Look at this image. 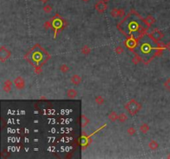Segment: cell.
I'll use <instances>...</instances> for the list:
<instances>
[{"instance_id":"2e32d148","label":"cell","mask_w":170,"mask_h":159,"mask_svg":"<svg viewBox=\"0 0 170 159\" xmlns=\"http://www.w3.org/2000/svg\"><path fill=\"white\" fill-rule=\"evenodd\" d=\"M149 129H150L149 125L146 123H144L139 126V131L144 134H146L149 131Z\"/></svg>"},{"instance_id":"d6986e66","label":"cell","mask_w":170,"mask_h":159,"mask_svg":"<svg viewBox=\"0 0 170 159\" xmlns=\"http://www.w3.org/2000/svg\"><path fill=\"white\" fill-rule=\"evenodd\" d=\"M59 70H60V71H61V73L66 74V73L69 72L70 68H69V66L66 65V64H61L60 66H59Z\"/></svg>"},{"instance_id":"3957f363","label":"cell","mask_w":170,"mask_h":159,"mask_svg":"<svg viewBox=\"0 0 170 159\" xmlns=\"http://www.w3.org/2000/svg\"><path fill=\"white\" fill-rule=\"evenodd\" d=\"M24 58L34 67H42L50 60L51 56L42 46L39 44H35L26 53Z\"/></svg>"},{"instance_id":"ac0fdd59","label":"cell","mask_w":170,"mask_h":159,"mask_svg":"<svg viewBox=\"0 0 170 159\" xmlns=\"http://www.w3.org/2000/svg\"><path fill=\"white\" fill-rule=\"evenodd\" d=\"M90 123L89 119L85 115V114H82L81 115V120H80V124H81V128H85L86 127V125H88V124Z\"/></svg>"},{"instance_id":"5b68a950","label":"cell","mask_w":170,"mask_h":159,"mask_svg":"<svg viewBox=\"0 0 170 159\" xmlns=\"http://www.w3.org/2000/svg\"><path fill=\"white\" fill-rule=\"evenodd\" d=\"M142 109V105L139 103L136 99H132L128 101L124 105V109L130 114L131 116H135Z\"/></svg>"},{"instance_id":"8fae6325","label":"cell","mask_w":170,"mask_h":159,"mask_svg":"<svg viewBox=\"0 0 170 159\" xmlns=\"http://www.w3.org/2000/svg\"><path fill=\"white\" fill-rule=\"evenodd\" d=\"M12 86H13V82L10 80H6L3 83V90H4L5 93H9L12 90Z\"/></svg>"},{"instance_id":"d6a6232c","label":"cell","mask_w":170,"mask_h":159,"mask_svg":"<svg viewBox=\"0 0 170 159\" xmlns=\"http://www.w3.org/2000/svg\"><path fill=\"white\" fill-rule=\"evenodd\" d=\"M40 1L42 2V3H47V2L49 1V0H40Z\"/></svg>"},{"instance_id":"6da1fadb","label":"cell","mask_w":170,"mask_h":159,"mask_svg":"<svg viewBox=\"0 0 170 159\" xmlns=\"http://www.w3.org/2000/svg\"><path fill=\"white\" fill-rule=\"evenodd\" d=\"M117 28L127 38H134L137 40L147 34L149 29L145 19L133 9L117 24Z\"/></svg>"},{"instance_id":"9c48e42d","label":"cell","mask_w":170,"mask_h":159,"mask_svg":"<svg viewBox=\"0 0 170 159\" xmlns=\"http://www.w3.org/2000/svg\"><path fill=\"white\" fill-rule=\"evenodd\" d=\"M13 84L17 90H23V89L25 88V86H26L25 80L22 76L16 77L13 80Z\"/></svg>"},{"instance_id":"ba28073f","label":"cell","mask_w":170,"mask_h":159,"mask_svg":"<svg viewBox=\"0 0 170 159\" xmlns=\"http://www.w3.org/2000/svg\"><path fill=\"white\" fill-rule=\"evenodd\" d=\"M95 8L99 13H104L106 9L108 8V5H107L106 2L103 1V0H100L95 4Z\"/></svg>"},{"instance_id":"30bf717a","label":"cell","mask_w":170,"mask_h":159,"mask_svg":"<svg viewBox=\"0 0 170 159\" xmlns=\"http://www.w3.org/2000/svg\"><path fill=\"white\" fill-rule=\"evenodd\" d=\"M149 35L151 36V38L156 41V42H159V41L164 38V33L160 30H158V28H155L154 30H153L150 32Z\"/></svg>"},{"instance_id":"7c38bea8","label":"cell","mask_w":170,"mask_h":159,"mask_svg":"<svg viewBox=\"0 0 170 159\" xmlns=\"http://www.w3.org/2000/svg\"><path fill=\"white\" fill-rule=\"evenodd\" d=\"M81 81H82V78H81L79 75H77V74H75V75H73L71 77V84L75 85V86L80 85L81 83Z\"/></svg>"},{"instance_id":"d590c367","label":"cell","mask_w":170,"mask_h":159,"mask_svg":"<svg viewBox=\"0 0 170 159\" xmlns=\"http://www.w3.org/2000/svg\"><path fill=\"white\" fill-rule=\"evenodd\" d=\"M167 158H170V153H169V154L168 155V156H167Z\"/></svg>"},{"instance_id":"52a82bcc","label":"cell","mask_w":170,"mask_h":159,"mask_svg":"<svg viewBox=\"0 0 170 159\" xmlns=\"http://www.w3.org/2000/svg\"><path fill=\"white\" fill-rule=\"evenodd\" d=\"M138 41L139 40L135 39L134 38H128L127 40H125L124 45L126 46V47L128 48L129 50L134 51L135 49V47H136V46H137Z\"/></svg>"},{"instance_id":"7a4b0ae2","label":"cell","mask_w":170,"mask_h":159,"mask_svg":"<svg viewBox=\"0 0 170 159\" xmlns=\"http://www.w3.org/2000/svg\"><path fill=\"white\" fill-rule=\"evenodd\" d=\"M159 45L160 43L154 40L149 34H145L138 41L134 53L139 56L142 61L147 64L157 57L156 53Z\"/></svg>"},{"instance_id":"e0dca14e","label":"cell","mask_w":170,"mask_h":159,"mask_svg":"<svg viewBox=\"0 0 170 159\" xmlns=\"http://www.w3.org/2000/svg\"><path fill=\"white\" fill-rule=\"evenodd\" d=\"M118 118H119V115L117 114V113L115 111H112L108 115V119L110 122H115L118 120Z\"/></svg>"},{"instance_id":"484cf974","label":"cell","mask_w":170,"mask_h":159,"mask_svg":"<svg viewBox=\"0 0 170 159\" xmlns=\"http://www.w3.org/2000/svg\"><path fill=\"white\" fill-rule=\"evenodd\" d=\"M110 16L112 17H118V8H113L110 10Z\"/></svg>"},{"instance_id":"4dcf8cb0","label":"cell","mask_w":170,"mask_h":159,"mask_svg":"<svg viewBox=\"0 0 170 159\" xmlns=\"http://www.w3.org/2000/svg\"><path fill=\"white\" fill-rule=\"evenodd\" d=\"M34 71L38 75L42 73V69H41V67H34Z\"/></svg>"},{"instance_id":"9a60e30c","label":"cell","mask_w":170,"mask_h":159,"mask_svg":"<svg viewBox=\"0 0 170 159\" xmlns=\"http://www.w3.org/2000/svg\"><path fill=\"white\" fill-rule=\"evenodd\" d=\"M148 147H149V149L154 151V150H157L158 147H159V143H158L156 140H151L149 143V144H148Z\"/></svg>"},{"instance_id":"277c9868","label":"cell","mask_w":170,"mask_h":159,"mask_svg":"<svg viewBox=\"0 0 170 159\" xmlns=\"http://www.w3.org/2000/svg\"><path fill=\"white\" fill-rule=\"evenodd\" d=\"M51 25H52V28L54 30L55 35H54V38H57V32H61L64 29V27H66V21L61 17V16H60V14L57 13L51 19Z\"/></svg>"},{"instance_id":"836d02e7","label":"cell","mask_w":170,"mask_h":159,"mask_svg":"<svg viewBox=\"0 0 170 159\" xmlns=\"http://www.w3.org/2000/svg\"><path fill=\"white\" fill-rule=\"evenodd\" d=\"M81 1H83L84 3H89L90 0H81Z\"/></svg>"},{"instance_id":"1f68e13d","label":"cell","mask_w":170,"mask_h":159,"mask_svg":"<svg viewBox=\"0 0 170 159\" xmlns=\"http://www.w3.org/2000/svg\"><path fill=\"white\" fill-rule=\"evenodd\" d=\"M166 46H167V49H168V50L170 51V42H168V43Z\"/></svg>"},{"instance_id":"f1b7e54d","label":"cell","mask_w":170,"mask_h":159,"mask_svg":"<svg viewBox=\"0 0 170 159\" xmlns=\"http://www.w3.org/2000/svg\"><path fill=\"white\" fill-rule=\"evenodd\" d=\"M125 16V11L123 8L118 9V17H123Z\"/></svg>"},{"instance_id":"44dd1931","label":"cell","mask_w":170,"mask_h":159,"mask_svg":"<svg viewBox=\"0 0 170 159\" xmlns=\"http://www.w3.org/2000/svg\"><path fill=\"white\" fill-rule=\"evenodd\" d=\"M128 120V116L124 113L120 114L119 118H118V121H120V123H125Z\"/></svg>"},{"instance_id":"4316f807","label":"cell","mask_w":170,"mask_h":159,"mask_svg":"<svg viewBox=\"0 0 170 159\" xmlns=\"http://www.w3.org/2000/svg\"><path fill=\"white\" fill-rule=\"evenodd\" d=\"M164 86L165 87L166 90H168L170 92V77L166 80V81L164 83Z\"/></svg>"},{"instance_id":"4fadbf2b","label":"cell","mask_w":170,"mask_h":159,"mask_svg":"<svg viewBox=\"0 0 170 159\" xmlns=\"http://www.w3.org/2000/svg\"><path fill=\"white\" fill-rule=\"evenodd\" d=\"M145 22L146 25L148 26V27H151L153 26V24H154L155 23H156V19L152 16V15H148L147 17L145 19Z\"/></svg>"},{"instance_id":"f546056e","label":"cell","mask_w":170,"mask_h":159,"mask_svg":"<svg viewBox=\"0 0 170 159\" xmlns=\"http://www.w3.org/2000/svg\"><path fill=\"white\" fill-rule=\"evenodd\" d=\"M123 52H124V49H123V47L122 46H117L116 48H115V53L116 54H118V55H120V54H123Z\"/></svg>"},{"instance_id":"83f0119b","label":"cell","mask_w":170,"mask_h":159,"mask_svg":"<svg viewBox=\"0 0 170 159\" xmlns=\"http://www.w3.org/2000/svg\"><path fill=\"white\" fill-rule=\"evenodd\" d=\"M44 27H45L46 30H48L50 28H52V25H51V21H47L45 23H44Z\"/></svg>"},{"instance_id":"ffe728a7","label":"cell","mask_w":170,"mask_h":159,"mask_svg":"<svg viewBox=\"0 0 170 159\" xmlns=\"http://www.w3.org/2000/svg\"><path fill=\"white\" fill-rule=\"evenodd\" d=\"M95 103L97 104L98 105H104L105 104V99L102 97L101 95H97L96 97L95 98Z\"/></svg>"},{"instance_id":"7402d4cb","label":"cell","mask_w":170,"mask_h":159,"mask_svg":"<svg viewBox=\"0 0 170 159\" xmlns=\"http://www.w3.org/2000/svg\"><path fill=\"white\" fill-rule=\"evenodd\" d=\"M80 51H81V53H82L83 55H89L91 53V48L88 46H84L82 48H81Z\"/></svg>"},{"instance_id":"8992f818","label":"cell","mask_w":170,"mask_h":159,"mask_svg":"<svg viewBox=\"0 0 170 159\" xmlns=\"http://www.w3.org/2000/svg\"><path fill=\"white\" fill-rule=\"evenodd\" d=\"M11 55H12V52L7 47L3 46L0 47V61L1 62H5L11 57Z\"/></svg>"},{"instance_id":"d4e9b609","label":"cell","mask_w":170,"mask_h":159,"mask_svg":"<svg viewBox=\"0 0 170 159\" xmlns=\"http://www.w3.org/2000/svg\"><path fill=\"white\" fill-rule=\"evenodd\" d=\"M141 61H142L141 57H140L139 56H138V55H135V57L132 59V62L135 65H137L138 63H139Z\"/></svg>"},{"instance_id":"cb8c5ba5","label":"cell","mask_w":170,"mask_h":159,"mask_svg":"<svg viewBox=\"0 0 170 159\" xmlns=\"http://www.w3.org/2000/svg\"><path fill=\"white\" fill-rule=\"evenodd\" d=\"M43 11H44V13H51V11H52V7H51V5H49V4H47V5H45L43 7Z\"/></svg>"},{"instance_id":"5bb4252c","label":"cell","mask_w":170,"mask_h":159,"mask_svg":"<svg viewBox=\"0 0 170 159\" xmlns=\"http://www.w3.org/2000/svg\"><path fill=\"white\" fill-rule=\"evenodd\" d=\"M77 95H78V92H77L75 89H69V90L66 91V96L70 99H75Z\"/></svg>"},{"instance_id":"e575fe53","label":"cell","mask_w":170,"mask_h":159,"mask_svg":"<svg viewBox=\"0 0 170 159\" xmlns=\"http://www.w3.org/2000/svg\"><path fill=\"white\" fill-rule=\"evenodd\" d=\"M103 1H105V2H106V3H108L109 1H110V0H103Z\"/></svg>"},{"instance_id":"603a6c76","label":"cell","mask_w":170,"mask_h":159,"mask_svg":"<svg viewBox=\"0 0 170 159\" xmlns=\"http://www.w3.org/2000/svg\"><path fill=\"white\" fill-rule=\"evenodd\" d=\"M126 132H127V134H128V135L134 136V135H135V134H136V129H135L134 127H129V128H127Z\"/></svg>"}]
</instances>
